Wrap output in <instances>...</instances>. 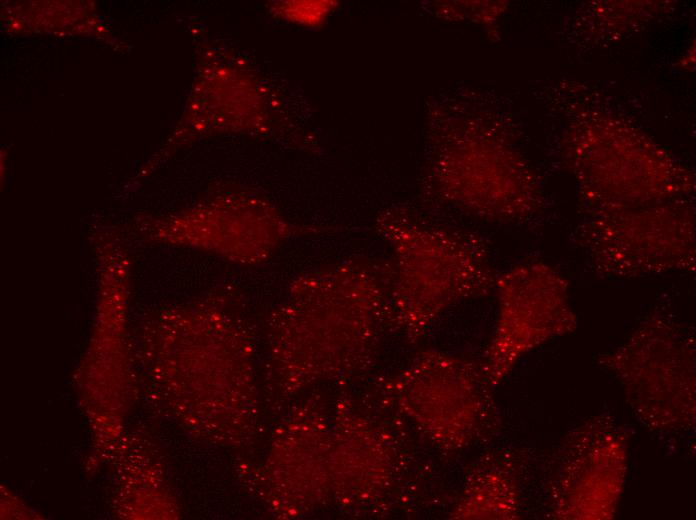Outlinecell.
<instances>
[{
  "instance_id": "cell-1",
  "label": "cell",
  "mask_w": 696,
  "mask_h": 520,
  "mask_svg": "<svg viewBox=\"0 0 696 520\" xmlns=\"http://www.w3.org/2000/svg\"><path fill=\"white\" fill-rule=\"evenodd\" d=\"M377 230L393 253L389 324L408 342H418L448 307L494 290L497 274L479 235L401 210L383 214Z\"/></svg>"
},
{
  "instance_id": "cell-2",
  "label": "cell",
  "mask_w": 696,
  "mask_h": 520,
  "mask_svg": "<svg viewBox=\"0 0 696 520\" xmlns=\"http://www.w3.org/2000/svg\"><path fill=\"white\" fill-rule=\"evenodd\" d=\"M599 363L620 381L644 425L658 432L695 427V340L677 322L663 315L645 319Z\"/></svg>"
},
{
  "instance_id": "cell-3",
  "label": "cell",
  "mask_w": 696,
  "mask_h": 520,
  "mask_svg": "<svg viewBox=\"0 0 696 520\" xmlns=\"http://www.w3.org/2000/svg\"><path fill=\"white\" fill-rule=\"evenodd\" d=\"M393 388L399 410L442 449L467 447L497 424L493 387L476 361L422 351L398 373Z\"/></svg>"
},
{
  "instance_id": "cell-4",
  "label": "cell",
  "mask_w": 696,
  "mask_h": 520,
  "mask_svg": "<svg viewBox=\"0 0 696 520\" xmlns=\"http://www.w3.org/2000/svg\"><path fill=\"white\" fill-rule=\"evenodd\" d=\"M592 271L630 279L695 271V227L683 205H641L596 211L576 234Z\"/></svg>"
},
{
  "instance_id": "cell-5",
  "label": "cell",
  "mask_w": 696,
  "mask_h": 520,
  "mask_svg": "<svg viewBox=\"0 0 696 520\" xmlns=\"http://www.w3.org/2000/svg\"><path fill=\"white\" fill-rule=\"evenodd\" d=\"M629 436L613 418L595 416L568 433L550 459V517L607 520L616 513L628 472Z\"/></svg>"
},
{
  "instance_id": "cell-6",
  "label": "cell",
  "mask_w": 696,
  "mask_h": 520,
  "mask_svg": "<svg viewBox=\"0 0 696 520\" xmlns=\"http://www.w3.org/2000/svg\"><path fill=\"white\" fill-rule=\"evenodd\" d=\"M498 316L481 362L494 388L528 352L577 327L568 281L539 261L515 265L497 275Z\"/></svg>"
},
{
  "instance_id": "cell-7",
  "label": "cell",
  "mask_w": 696,
  "mask_h": 520,
  "mask_svg": "<svg viewBox=\"0 0 696 520\" xmlns=\"http://www.w3.org/2000/svg\"><path fill=\"white\" fill-rule=\"evenodd\" d=\"M430 178L441 198L488 219L522 218L537 205L531 173L508 151L472 145L445 149Z\"/></svg>"
},
{
  "instance_id": "cell-8",
  "label": "cell",
  "mask_w": 696,
  "mask_h": 520,
  "mask_svg": "<svg viewBox=\"0 0 696 520\" xmlns=\"http://www.w3.org/2000/svg\"><path fill=\"white\" fill-rule=\"evenodd\" d=\"M519 509V465L509 453L501 452L476 465L449 517L516 519Z\"/></svg>"
}]
</instances>
